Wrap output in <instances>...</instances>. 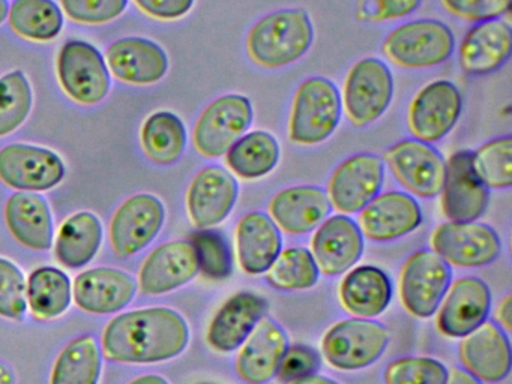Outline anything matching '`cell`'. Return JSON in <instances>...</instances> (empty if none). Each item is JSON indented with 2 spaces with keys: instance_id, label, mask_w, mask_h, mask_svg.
<instances>
[{
  "instance_id": "54",
  "label": "cell",
  "mask_w": 512,
  "mask_h": 384,
  "mask_svg": "<svg viewBox=\"0 0 512 384\" xmlns=\"http://www.w3.org/2000/svg\"><path fill=\"white\" fill-rule=\"evenodd\" d=\"M8 11H10V6H8V0H0V24L4 23L8 17Z\"/></svg>"
},
{
  "instance_id": "7",
  "label": "cell",
  "mask_w": 512,
  "mask_h": 384,
  "mask_svg": "<svg viewBox=\"0 0 512 384\" xmlns=\"http://www.w3.org/2000/svg\"><path fill=\"white\" fill-rule=\"evenodd\" d=\"M253 104L247 96L229 93L212 101L197 119L193 143L205 158H220L247 134L253 123Z\"/></svg>"
},
{
  "instance_id": "23",
  "label": "cell",
  "mask_w": 512,
  "mask_h": 384,
  "mask_svg": "<svg viewBox=\"0 0 512 384\" xmlns=\"http://www.w3.org/2000/svg\"><path fill=\"white\" fill-rule=\"evenodd\" d=\"M289 347L283 327L263 317L254 327L236 357V372L248 384H265L277 374L281 359Z\"/></svg>"
},
{
  "instance_id": "27",
  "label": "cell",
  "mask_w": 512,
  "mask_h": 384,
  "mask_svg": "<svg viewBox=\"0 0 512 384\" xmlns=\"http://www.w3.org/2000/svg\"><path fill=\"white\" fill-rule=\"evenodd\" d=\"M136 279L130 273L97 267L80 273L74 281V302L89 314H113L136 296Z\"/></svg>"
},
{
  "instance_id": "10",
  "label": "cell",
  "mask_w": 512,
  "mask_h": 384,
  "mask_svg": "<svg viewBox=\"0 0 512 384\" xmlns=\"http://www.w3.org/2000/svg\"><path fill=\"white\" fill-rule=\"evenodd\" d=\"M397 182L419 198H433L442 191L446 161L442 153L424 141L409 138L398 141L383 153Z\"/></svg>"
},
{
  "instance_id": "38",
  "label": "cell",
  "mask_w": 512,
  "mask_h": 384,
  "mask_svg": "<svg viewBox=\"0 0 512 384\" xmlns=\"http://www.w3.org/2000/svg\"><path fill=\"white\" fill-rule=\"evenodd\" d=\"M317 269L311 251L302 246L281 249L274 263L266 270V279L277 290L296 291L314 287L319 281Z\"/></svg>"
},
{
  "instance_id": "52",
  "label": "cell",
  "mask_w": 512,
  "mask_h": 384,
  "mask_svg": "<svg viewBox=\"0 0 512 384\" xmlns=\"http://www.w3.org/2000/svg\"><path fill=\"white\" fill-rule=\"evenodd\" d=\"M128 384H169L167 383L166 378L160 377V375H142V377L134 378L133 381H130Z\"/></svg>"
},
{
  "instance_id": "45",
  "label": "cell",
  "mask_w": 512,
  "mask_h": 384,
  "mask_svg": "<svg viewBox=\"0 0 512 384\" xmlns=\"http://www.w3.org/2000/svg\"><path fill=\"white\" fill-rule=\"evenodd\" d=\"M322 366L320 353L308 345H292L287 347L280 366L277 369L278 380L289 384L301 378L316 374Z\"/></svg>"
},
{
  "instance_id": "4",
  "label": "cell",
  "mask_w": 512,
  "mask_h": 384,
  "mask_svg": "<svg viewBox=\"0 0 512 384\" xmlns=\"http://www.w3.org/2000/svg\"><path fill=\"white\" fill-rule=\"evenodd\" d=\"M452 30L439 20H415L392 30L382 51L392 63L406 69H427L446 62L454 53Z\"/></svg>"
},
{
  "instance_id": "43",
  "label": "cell",
  "mask_w": 512,
  "mask_h": 384,
  "mask_svg": "<svg viewBox=\"0 0 512 384\" xmlns=\"http://www.w3.org/2000/svg\"><path fill=\"white\" fill-rule=\"evenodd\" d=\"M28 309L26 279L17 264L0 258V315L22 320Z\"/></svg>"
},
{
  "instance_id": "13",
  "label": "cell",
  "mask_w": 512,
  "mask_h": 384,
  "mask_svg": "<svg viewBox=\"0 0 512 384\" xmlns=\"http://www.w3.org/2000/svg\"><path fill=\"white\" fill-rule=\"evenodd\" d=\"M385 162L374 153H358L344 159L329 177L331 207L341 215H353L364 209L382 191Z\"/></svg>"
},
{
  "instance_id": "44",
  "label": "cell",
  "mask_w": 512,
  "mask_h": 384,
  "mask_svg": "<svg viewBox=\"0 0 512 384\" xmlns=\"http://www.w3.org/2000/svg\"><path fill=\"white\" fill-rule=\"evenodd\" d=\"M65 14L82 24H104L121 17L128 0H61Z\"/></svg>"
},
{
  "instance_id": "47",
  "label": "cell",
  "mask_w": 512,
  "mask_h": 384,
  "mask_svg": "<svg viewBox=\"0 0 512 384\" xmlns=\"http://www.w3.org/2000/svg\"><path fill=\"white\" fill-rule=\"evenodd\" d=\"M443 8L464 21L497 20L511 8V0H440Z\"/></svg>"
},
{
  "instance_id": "12",
  "label": "cell",
  "mask_w": 512,
  "mask_h": 384,
  "mask_svg": "<svg viewBox=\"0 0 512 384\" xmlns=\"http://www.w3.org/2000/svg\"><path fill=\"white\" fill-rule=\"evenodd\" d=\"M463 96L452 81L436 80L422 87L407 111V126L416 140L436 143L457 125Z\"/></svg>"
},
{
  "instance_id": "39",
  "label": "cell",
  "mask_w": 512,
  "mask_h": 384,
  "mask_svg": "<svg viewBox=\"0 0 512 384\" xmlns=\"http://www.w3.org/2000/svg\"><path fill=\"white\" fill-rule=\"evenodd\" d=\"M34 95L23 71H11L0 77V137L10 135L31 114Z\"/></svg>"
},
{
  "instance_id": "17",
  "label": "cell",
  "mask_w": 512,
  "mask_h": 384,
  "mask_svg": "<svg viewBox=\"0 0 512 384\" xmlns=\"http://www.w3.org/2000/svg\"><path fill=\"white\" fill-rule=\"evenodd\" d=\"M238 180L220 165L202 168L191 180L187 209L197 230L217 227L232 212L238 201Z\"/></svg>"
},
{
  "instance_id": "22",
  "label": "cell",
  "mask_w": 512,
  "mask_h": 384,
  "mask_svg": "<svg viewBox=\"0 0 512 384\" xmlns=\"http://www.w3.org/2000/svg\"><path fill=\"white\" fill-rule=\"evenodd\" d=\"M199 273L196 249L190 240H173L157 246L143 261L140 291L149 296L170 293L188 284Z\"/></svg>"
},
{
  "instance_id": "55",
  "label": "cell",
  "mask_w": 512,
  "mask_h": 384,
  "mask_svg": "<svg viewBox=\"0 0 512 384\" xmlns=\"http://www.w3.org/2000/svg\"><path fill=\"white\" fill-rule=\"evenodd\" d=\"M197 384H212V383H197Z\"/></svg>"
},
{
  "instance_id": "30",
  "label": "cell",
  "mask_w": 512,
  "mask_h": 384,
  "mask_svg": "<svg viewBox=\"0 0 512 384\" xmlns=\"http://www.w3.org/2000/svg\"><path fill=\"white\" fill-rule=\"evenodd\" d=\"M5 222L20 245L32 251H49L52 248V210L43 195L14 192L5 204Z\"/></svg>"
},
{
  "instance_id": "35",
  "label": "cell",
  "mask_w": 512,
  "mask_h": 384,
  "mask_svg": "<svg viewBox=\"0 0 512 384\" xmlns=\"http://www.w3.org/2000/svg\"><path fill=\"white\" fill-rule=\"evenodd\" d=\"M146 156L155 164L178 161L187 147V129L181 117L170 111H157L145 120L140 132Z\"/></svg>"
},
{
  "instance_id": "26",
  "label": "cell",
  "mask_w": 512,
  "mask_h": 384,
  "mask_svg": "<svg viewBox=\"0 0 512 384\" xmlns=\"http://www.w3.org/2000/svg\"><path fill=\"white\" fill-rule=\"evenodd\" d=\"M268 302L259 294L242 293L230 297L212 318L206 333L208 344L220 353L238 350L268 312Z\"/></svg>"
},
{
  "instance_id": "41",
  "label": "cell",
  "mask_w": 512,
  "mask_h": 384,
  "mask_svg": "<svg viewBox=\"0 0 512 384\" xmlns=\"http://www.w3.org/2000/svg\"><path fill=\"white\" fill-rule=\"evenodd\" d=\"M196 249L199 272L212 281L229 278L233 270V255L226 236L214 228L197 230L191 236Z\"/></svg>"
},
{
  "instance_id": "31",
  "label": "cell",
  "mask_w": 512,
  "mask_h": 384,
  "mask_svg": "<svg viewBox=\"0 0 512 384\" xmlns=\"http://www.w3.org/2000/svg\"><path fill=\"white\" fill-rule=\"evenodd\" d=\"M338 297L343 308L353 317H377L391 303L392 282L379 267L358 266L344 276Z\"/></svg>"
},
{
  "instance_id": "2",
  "label": "cell",
  "mask_w": 512,
  "mask_h": 384,
  "mask_svg": "<svg viewBox=\"0 0 512 384\" xmlns=\"http://www.w3.org/2000/svg\"><path fill=\"white\" fill-rule=\"evenodd\" d=\"M313 41V21L304 8L280 9L251 27L247 53L262 68H283L304 57Z\"/></svg>"
},
{
  "instance_id": "14",
  "label": "cell",
  "mask_w": 512,
  "mask_h": 384,
  "mask_svg": "<svg viewBox=\"0 0 512 384\" xmlns=\"http://www.w3.org/2000/svg\"><path fill=\"white\" fill-rule=\"evenodd\" d=\"M65 162L46 147L16 143L0 150V180L25 192L55 188L65 177Z\"/></svg>"
},
{
  "instance_id": "18",
  "label": "cell",
  "mask_w": 512,
  "mask_h": 384,
  "mask_svg": "<svg viewBox=\"0 0 512 384\" xmlns=\"http://www.w3.org/2000/svg\"><path fill=\"white\" fill-rule=\"evenodd\" d=\"M491 293L484 281L464 276L449 284L437 308V329L448 338H463L487 320Z\"/></svg>"
},
{
  "instance_id": "37",
  "label": "cell",
  "mask_w": 512,
  "mask_h": 384,
  "mask_svg": "<svg viewBox=\"0 0 512 384\" xmlns=\"http://www.w3.org/2000/svg\"><path fill=\"white\" fill-rule=\"evenodd\" d=\"M11 29L31 41H52L64 27V14L53 0H14L8 11Z\"/></svg>"
},
{
  "instance_id": "20",
  "label": "cell",
  "mask_w": 512,
  "mask_h": 384,
  "mask_svg": "<svg viewBox=\"0 0 512 384\" xmlns=\"http://www.w3.org/2000/svg\"><path fill=\"white\" fill-rule=\"evenodd\" d=\"M458 356L473 377L485 383H497L511 372V344L499 324L485 320L461 338Z\"/></svg>"
},
{
  "instance_id": "25",
  "label": "cell",
  "mask_w": 512,
  "mask_h": 384,
  "mask_svg": "<svg viewBox=\"0 0 512 384\" xmlns=\"http://www.w3.org/2000/svg\"><path fill=\"white\" fill-rule=\"evenodd\" d=\"M331 209L328 194L320 186H290L277 192L268 204L269 216L275 225L293 236L319 227Z\"/></svg>"
},
{
  "instance_id": "51",
  "label": "cell",
  "mask_w": 512,
  "mask_h": 384,
  "mask_svg": "<svg viewBox=\"0 0 512 384\" xmlns=\"http://www.w3.org/2000/svg\"><path fill=\"white\" fill-rule=\"evenodd\" d=\"M289 384H340L331 378L323 377V375L313 374L310 377L301 378V380L292 381Z\"/></svg>"
},
{
  "instance_id": "28",
  "label": "cell",
  "mask_w": 512,
  "mask_h": 384,
  "mask_svg": "<svg viewBox=\"0 0 512 384\" xmlns=\"http://www.w3.org/2000/svg\"><path fill=\"white\" fill-rule=\"evenodd\" d=\"M106 63L116 78L131 84L158 83L169 71L164 48L140 36H127L110 44Z\"/></svg>"
},
{
  "instance_id": "49",
  "label": "cell",
  "mask_w": 512,
  "mask_h": 384,
  "mask_svg": "<svg viewBox=\"0 0 512 384\" xmlns=\"http://www.w3.org/2000/svg\"><path fill=\"white\" fill-rule=\"evenodd\" d=\"M497 321L503 330L512 329V296H506L497 308L496 314Z\"/></svg>"
},
{
  "instance_id": "48",
  "label": "cell",
  "mask_w": 512,
  "mask_h": 384,
  "mask_svg": "<svg viewBox=\"0 0 512 384\" xmlns=\"http://www.w3.org/2000/svg\"><path fill=\"white\" fill-rule=\"evenodd\" d=\"M134 2L146 14L164 21L185 17L194 5V0H134Z\"/></svg>"
},
{
  "instance_id": "34",
  "label": "cell",
  "mask_w": 512,
  "mask_h": 384,
  "mask_svg": "<svg viewBox=\"0 0 512 384\" xmlns=\"http://www.w3.org/2000/svg\"><path fill=\"white\" fill-rule=\"evenodd\" d=\"M26 299L32 314L40 320L61 317L73 299L70 278L56 267H40L29 276Z\"/></svg>"
},
{
  "instance_id": "1",
  "label": "cell",
  "mask_w": 512,
  "mask_h": 384,
  "mask_svg": "<svg viewBox=\"0 0 512 384\" xmlns=\"http://www.w3.org/2000/svg\"><path fill=\"white\" fill-rule=\"evenodd\" d=\"M190 341L187 321L175 309L146 308L113 318L104 329L103 353L121 363H158L179 356Z\"/></svg>"
},
{
  "instance_id": "19",
  "label": "cell",
  "mask_w": 512,
  "mask_h": 384,
  "mask_svg": "<svg viewBox=\"0 0 512 384\" xmlns=\"http://www.w3.org/2000/svg\"><path fill=\"white\" fill-rule=\"evenodd\" d=\"M421 222L422 210L412 195L388 191L376 195L359 210L356 224L371 242H391L412 233Z\"/></svg>"
},
{
  "instance_id": "42",
  "label": "cell",
  "mask_w": 512,
  "mask_h": 384,
  "mask_svg": "<svg viewBox=\"0 0 512 384\" xmlns=\"http://www.w3.org/2000/svg\"><path fill=\"white\" fill-rule=\"evenodd\" d=\"M448 369L431 357H400L383 372L385 384H445Z\"/></svg>"
},
{
  "instance_id": "33",
  "label": "cell",
  "mask_w": 512,
  "mask_h": 384,
  "mask_svg": "<svg viewBox=\"0 0 512 384\" xmlns=\"http://www.w3.org/2000/svg\"><path fill=\"white\" fill-rule=\"evenodd\" d=\"M280 153L274 135L268 131H251L242 135L224 156L227 167L239 179L257 180L275 170Z\"/></svg>"
},
{
  "instance_id": "5",
  "label": "cell",
  "mask_w": 512,
  "mask_h": 384,
  "mask_svg": "<svg viewBox=\"0 0 512 384\" xmlns=\"http://www.w3.org/2000/svg\"><path fill=\"white\" fill-rule=\"evenodd\" d=\"M389 344L385 326L370 318H349L329 327L322 339V354L332 368L356 371L373 365Z\"/></svg>"
},
{
  "instance_id": "46",
  "label": "cell",
  "mask_w": 512,
  "mask_h": 384,
  "mask_svg": "<svg viewBox=\"0 0 512 384\" xmlns=\"http://www.w3.org/2000/svg\"><path fill=\"white\" fill-rule=\"evenodd\" d=\"M422 0H356V18L362 23L401 20L415 12Z\"/></svg>"
},
{
  "instance_id": "32",
  "label": "cell",
  "mask_w": 512,
  "mask_h": 384,
  "mask_svg": "<svg viewBox=\"0 0 512 384\" xmlns=\"http://www.w3.org/2000/svg\"><path fill=\"white\" fill-rule=\"evenodd\" d=\"M103 243V225L92 212H79L62 224L56 239V258L70 269L94 260Z\"/></svg>"
},
{
  "instance_id": "50",
  "label": "cell",
  "mask_w": 512,
  "mask_h": 384,
  "mask_svg": "<svg viewBox=\"0 0 512 384\" xmlns=\"http://www.w3.org/2000/svg\"><path fill=\"white\" fill-rule=\"evenodd\" d=\"M445 384H482L478 378L473 377L472 374L463 368H452L448 371V378Z\"/></svg>"
},
{
  "instance_id": "53",
  "label": "cell",
  "mask_w": 512,
  "mask_h": 384,
  "mask_svg": "<svg viewBox=\"0 0 512 384\" xmlns=\"http://www.w3.org/2000/svg\"><path fill=\"white\" fill-rule=\"evenodd\" d=\"M0 384H16L14 372L4 362H0Z\"/></svg>"
},
{
  "instance_id": "16",
  "label": "cell",
  "mask_w": 512,
  "mask_h": 384,
  "mask_svg": "<svg viewBox=\"0 0 512 384\" xmlns=\"http://www.w3.org/2000/svg\"><path fill=\"white\" fill-rule=\"evenodd\" d=\"M490 191L472 168V152L458 150L446 161L440 206L449 221H478L488 207Z\"/></svg>"
},
{
  "instance_id": "29",
  "label": "cell",
  "mask_w": 512,
  "mask_h": 384,
  "mask_svg": "<svg viewBox=\"0 0 512 384\" xmlns=\"http://www.w3.org/2000/svg\"><path fill=\"white\" fill-rule=\"evenodd\" d=\"M283 246L280 228L271 216L250 212L236 224V255L248 275H262L274 263Z\"/></svg>"
},
{
  "instance_id": "24",
  "label": "cell",
  "mask_w": 512,
  "mask_h": 384,
  "mask_svg": "<svg viewBox=\"0 0 512 384\" xmlns=\"http://www.w3.org/2000/svg\"><path fill=\"white\" fill-rule=\"evenodd\" d=\"M512 50V29L506 21L476 23L461 41L458 62L467 75L493 74L508 62Z\"/></svg>"
},
{
  "instance_id": "9",
  "label": "cell",
  "mask_w": 512,
  "mask_h": 384,
  "mask_svg": "<svg viewBox=\"0 0 512 384\" xmlns=\"http://www.w3.org/2000/svg\"><path fill=\"white\" fill-rule=\"evenodd\" d=\"M451 278V266L436 252H413L401 267V303L413 317H431L436 314Z\"/></svg>"
},
{
  "instance_id": "8",
  "label": "cell",
  "mask_w": 512,
  "mask_h": 384,
  "mask_svg": "<svg viewBox=\"0 0 512 384\" xmlns=\"http://www.w3.org/2000/svg\"><path fill=\"white\" fill-rule=\"evenodd\" d=\"M58 78L64 92L83 105L103 101L110 92V72L97 47L86 41L65 42L59 51Z\"/></svg>"
},
{
  "instance_id": "6",
  "label": "cell",
  "mask_w": 512,
  "mask_h": 384,
  "mask_svg": "<svg viewBox=\"0 0 512 384\" xmlns=\"http://www.w3.org/2000/svg\"><path fill=\"white\" fill-rule=\"evenodd\" d=\"M394 98L391 69L376 57L359 60L347 72L343 102L347 119L355 126H367L385 114Z\"/></svg>"
},
{
  "instance_id": "21",
  "label": "cell",
  "mask_w": 512,
  "mask_h": 384,
  "mask_svg": "<svg viewBox=\"0 0 512 384\" xmlns=\"http://www.w3.org/2000/svg\"><path fill=\"white\" fill-rule=\"evenodd\" d=\"M364 252V236L358 224L346 215L326 218L311 239V255L325 276H337L352 269Z\"/></svg>"
},
{
  "instance_id": "11",
  "label": "cell",
  "mask_w": 512,
  "mask_h": 384,
  "mask_svg": "<svg viewBox=\"0 0 512 384\" xmlns=\"http://www.w3.org/2000/svg\"><path fill=\"white\" fill-rule=\"evenodd\" d=\"M430 245L445 263L455 267L487 266L502 251L496 231L476 221L437 225L431 233Z\"/></svg>"
},
{
  "instance_id": "40",
  "label": "cell",
  "mask_w": 512,
  "mask_h": 384,
  "mask_svg": "<svg viewBox=\"0 0 512 384\" xmlns=\"http://www.w3.org/2000/svg\"><path fill=\"white\" fill-rule=\"evenodd\" d=\"M472 168L488 189L512 185V138L500 137L472 152Z\"/></svg>"
},
{
  "instance_id": "36",
  "label": "cell",
  "mask_w": 512,
  "mask_h": 384,
  "mask_svg": "<svg viewBox=\"0 0 512 384\" xmlns=\"http://www.w3.org/2000/svg\"><path fill=\"white\" fill-rule=\"evenodd\" d=\"M101 366L103 360L97 339L92 335L79 336L59 354L50 384H98Z\"/></svg>"
},
{
  "instance_id": "3",
  "label": "cell",
  "mask_w": 512,
  "mask_h": 384,
  "mask_svg": "<svg viewBox=\"0 0 512 384\" xmlns=\"http://www.w3.org/2000/svg\"><path fill=\"white\" fill-rule=\"evenodd\" d=\"M341 93L334 81L311 77L302 81L293 96L289 138L299 146H317L328 140L340 125Z\"/></svg>"
},
{
  "instance_id": "15",
  "label": "cell",
  "mask_w": 512,
  "mask_h": 384,
  "mask_svg": "<svg viewBox=\"0 0 512 384\" xmlns=\"http://www.w3.org/2000/svg\"><path fill=\"white\" fill-rule=\"evenodd\" d=\"M166 219L163 201L152 194H137L119 206L110 222V243L116 257L143 251L160 233Z\"/></svg>"
}]
</instances>
